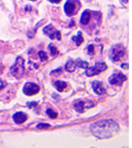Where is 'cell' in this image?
<instances>
[{"mask_svg": "<svg viewBox=\"0 0 132 148\" xmlns=\"http://www.w3.org/2000/svg\"><path fill=\"white\" fill-rule=\"evenodd\" d=\"M90 129L96 137L104 139L116 134L119 131V126L114 120H103L92 124Z\"/></svg>", "mask_w": 132, "mask_h": 148, "instance_id": "6da1fadb", "label": "cell"}, {"mask_svg": "<svg viewBox=\"0 0 132 148\" xmlns=\"http://www.w3.org/2000/svg\"><path fill=\"white\" fill-rule=\"evenodd\" d=\"M126 54V49L122 44H116L114 45L110 50V59L113 62H117V61L121 60V58H123Z\"/></svg>", "mask_w": 132, "mask_h": 148, "instance_id": "7a4b0ae2", "label": "cell"}, {"mask_svg": "<svg viewBox=\"0 0 132 148\" xmlns=\"http://www.w3.org/2000/svg\"><path fill=\"white\" fill-rule=\"evenodd\" d=\"M10 73L17 79L23 77V73H25V61H23V59L21 57L16 58L14 64L10 68Z\"/></svg>", "mask_w": 132, "mask_h": 148, "instance_id": "3957f363", "label": "cell"}, {"mask_svg": "<svg viewBox=\"0 0 132 148\" xmlns=\"http://www.w3.org/2000/svg\"><path fill=\"white\" fill-rule=\"evenodd\" d=\"M79 8H80V2L77 1V0H68L64 5L65 13L69 16L77 13Z\"/></svg>", "mask_w": 132, "mask_h": 148, "instance_id": "277c9868", "label": "cell"}, {"mask_svg": "<svg viewBox=\"0 0 132 148\" xmlns=\"http://www.w3.org/2000/svg\"><path fill=\"white\" fill-rule=\"evenodd\" d=\"M108 66L105 62H97L93 67H88L86 68V74L88 76H94V75H97L100 72H103L105 70H107Z\"/></svg>", "mask_w": 132, "mask_h": 148, "instance_id": "5b68a950", "label": "cell"}, {"mask_svg": "<svg viewBox=\"0 0 132 148\" xmlns=\"http://www.w3.org/2000/svg\"><path fill=\"white\" fill-rule=\"evenodd\" d=\"M73 106L75 111L78 112V113H84L86 110L88 109H92L95 106V104L90 100H77L73 104Z\"/></svg>", "mask_w": 132, "mask_h": 148, "instance_id": "8992f818", "label": "cell"}, {"mask_svg": "<svg viewBox=\"0 0 132 148\" xmlns=\"http://www.w3.org/2000/svg\"><path fill=\"white\" fill-rule=\"evenodd\" d=\"M43 30H44L45 34L51 40L57 39L58 41L61 40V32H59V30H55V28H53V26H51V24H48L47 26H45Z\"/></svg>", "mask_w": 132, "mask_h": 148, "instance_id": "52a82bcc", "label": "cell"}, {"mask_svg": "<svg viewBox=\"0 0 132 148\" xmlns=\"http://www.w3.org/2000/svg\"><path fill=\"white\" fill-rule=\"evenodd\" d=\"M126 80H127V77H126L124 74L120 73V72H118V73H114L109 78L110 83H111L112 85H118V86L122 85L123 82Z\"/></svg>", "mask_w": 132, "mask_h": 148, "instance_id": "ba28073f", "label": "cell"}, {"mask_svg": "<svg viewBox=\"0 0 132 148\" xmlns=\"http://www.w3.org/2000/svg\"><path fill=\"white\" fill-rule=\"evenodd\" d=\"M23 90V93L27 95H35L39 92L40 86L36 83H33V82H28V83L25 84Z\"/></svg>", "mask_w": 132, "mask_h": 148, "instance_id": "9c48e42d", "label": "cell"}, {"mask_svg": "<svg viewBox=\"0 0 132 148\" xmlns=\"http://www.w3.org/2000/svg\"><path fill=\"white\" fill-rule=\"evenodd\" d=\"M92 85H93L94 90H95V92L97 93V94L102 95V94H105V93H106V89H105V87L103 86V83L101 81H99V80L94 81L93 83H92Z\"/></svg>", "mask_w": 132, "mask_h": 148, "instance_id": "30bf717a", "label": "cell"}, {"mask_svg": "<svg viewBox=\"0 0 132 148\" xmlns=\"http://www.w3.org/2000/svg\"><path fill=\"white\" fill-rule=\"evenodd\" d=\"M92 14H93V12L90 11V10H84V11L82 12V14H81V17H80L81 24H84V26L88 24V23L90 22V18H92Z\"/></svg>", "mask_w": 132, "mask_h": 148, "instance_id": "8fae6325", "label": "cell"}, {"mask_svg": "<svg viewBox=\"0 0 132 148\" xmlns=\"http://www.w3.org/2000/svg\"><path fill=\"white\" fill-rule=\"evenodd\" d=\"M28 120V115L25 113H16L13 115V121L16 124H23Z\"/></svg>", "mask_w": 132, "mask_h": 148, "instance_id": "7c38bea8", "label": "cell"}, {"mask_svg": "<svg viewBox=\"0 0 132 148\" xmlns=\"http://www.w3.org/2000/svg\"><path fill=\"white\" fill-rule=\"evenodd\" d=\"M54 85H55L56 89L58 90V91H63L65 88L67 87V83L63 80H57L54 82Z\"/></svg>", "mask_w": 132, "mask_h": 148, "instance_id": "4fadbf2b", "label": "cell"}, {"mask_svg": "<svg viewBox=\"0 0 132 148\" xmlns=\"http://www.w3.org/2000/svg\"><path fill=\"white\" fill-rule=\"evenodd\" d=\"M65 69L67 72H74L76 69V64L72 59H70L69 61H67L66 65H65Z\"/></svg>", "mask_w": 132, "mask_h": 148, "instance_id": "5bb4252c", "label": "cell"}, {"mask_svg": "<svg viewBox=\"0 0 132 148\" xmlns=\"http://www.w3.org/2000/svg\"><path fill=\"white\" fill-rule=\"evenodd\" d=\"M72 41H73L77 46H80V45L82 44V42H84V38H82V34H81V32H77L76 36H73V37H72Z\"/></svg>", "mask_w": 132, "mask_h": 148, "instance_id": "9a60e30c", "label": "cell"}, {"mask_svg": "<svg viewBox=\"0 0 132 148\" xmlns=\"http://www.w3.org/2000/svg\"><path fill=\"white\" fill-rule=\"evenodd\" d=\"M75 64H76V66H78V67L80 68H84V69L88 68V63L86 62V61L81 60V59H77V60L75 61Z\"/></svg>", "mask_w": 132, "mask_h": 148, "instance_id": "2e32d148", "label": "cell"}, {"mask_svg": "<svg viewBox=\"0 0 132 148\" xmlns=\"http://www.w3.org/2000/svg\"><path fill=\"white\" fill-rule=\"evenodd\" d=\"M49 50H50V53H51L52 57H56V56L59 55V51L57 50V48H56L53 44L49 45Z\"/></svg>", "mask_w": 132, "mask_h": 148, "instance_id": "e0dca14e", "label": "cell"}, {"mask_svg": "<svg viewBox=\"0 0 132 148\" xmlns=\"http://www.w3.org/2000/svg\"><path fill=\"white\" fill-rule=\"evenodd\" d=\"M46 114L49 116V118H51V119H55V118H57V112L53 111V110H52V109H47Z\"/></svg>", "mask_w": 132, "mask_h": 148, "instance_id": "ac0fdd59", "label": "cell"}, {"mask_svg": "<svg viewBox=\"0 0 132 148\" xmlns=\"http://www.w3.org/2000/svg\"><path fill=\"white\" fill-rule=\"evenodd\" d=\"M39 57H40V59H41V61H47V59H48V57H47V54L45 53L44 51H40L39 52Z\"/></svg>", "mask_w": 132, "mask_h": 148, "instance_id": "d6986e66", "label": "cell"}, {"mask_svg": "<svg viewBox=\"0 0 132 148\" xmlns=\"http://www.w3.org/2000/svg\"><path fill=\"white\" fill-rule=\"evenodd\" d=\"M88 53L90 56H93L95 54V46L94 45H88Z\"/></svg>", "mask_w": 132, "mask_h": 148, "instance_id": "ffe728a7", "label": "cell"}, {"mask_svg": "<svg viewBox=\"0 0 132 148\" xmlns=\"http://www.w3.org/2000/svg\"><path fill=\"white\" fill-rule=\"evenodd\" d=\"M47 128H50L49 124H39L37 126V129H47Z\"/></svg>", "mask_w": 132, "mask_h": 148, "instance_id": "44dd1931", "label": "cell"}, {"mask_svg": "<svg viewBox=\"0 0 132 148\" xmlns=\"http://www.w3.org/2000/svg\"><path fill=\"white\" fill-rule=\"evenodd\" d=\"M5 86H6V82L3 81L2 79H0V90L2 89V88H4Z\"/></svg>", "mask_w": 132, "mask_h": 148, "instance_id": "7402d4cb", "label": "cell"}, {"mask_svg": "<svg viewBox=\"0 0 132 148\" xmlns=\"http://www.w3.org/2000/svg\"><path fill=\"white\" fill-rule=\"evenodd\" d=\"M37 104H38V102H28V106H29V108H34V106H36Z\"/></svg>", "mask_w": 132, "mask_h": 148, "instance_id": "603a6c76", "label": "cell"}, {"mask_svg": "<svg viewBox=\"0 0 132 148\" xmlns=\"http://www.w3.org/2000/svg\"><path fill=\"white\" fill-rule=\"evenodd\" d=\"M49 2H52V3H60L61 0H48Z\"/></svg>", "mask_w": 132, "mask_h": 148, "instance_id": "cb8c5ba5", "label": "cell"}, {"mask_svg": "<svg viewBox=\"0 0 132 148\" xmlns=\"http://www.w3.org/2000/svg\"><path fill=\"white\" fill-rule=\"evenodd\" d=\"M121 67H122L123 69H128V64H125V63H124V64H122Z\"/></svg>", "mask_w": 132, "mask_h": 148, "instance_id": "d4e9b609", "label": "cell"}, {"mask_svg": "<svg viewBox=\"0 0 132 148\" xmlns=\"http://www.w3.org/2000/svg\"><path fill=\"white\" fill-rule=\"evenodd\" d=\"M31 8H32L31 6H26V10H27V11H28V10H31Z\"/></svg>", "mask_w": 132, "mask_h": 148, "instance_id": "484cf974", "label": "cell"}, {"mask_svg": "<svg viewBox=\"0 0 132 148\" xmlns=\"http://www.w3.org/2000/svg\"><path fill=\"white\" fill-rule=\"evenodd\" d=\"M128 0H123V2H127Z\"/></svg>", "mask_w": 132, "mask_h": 148, "instance_id": "4316f807", "label": "cell"}, {"mask_svg": "<svg viewBox=\"0 0 132 148\" xmlns=\"http://www.w3.org/2000/svg\"><path fill=\"white\" fill-rule=\"evenodd\" d=\"M32 1H36V0H32Z\"/></svg>", "mask_w": 132, "mask_h": 148, "instance_id": "83f0119b", "label": "cell"}]
</instances>
